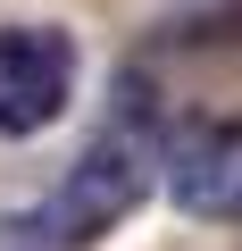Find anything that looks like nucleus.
I'll use <instances>...</instances> for the list:
<instances>
[{"label":"nucleus","instance_id":"nucleus-1","mask_svg":"<svg viewBox=\"0 0 242 251\" xmlns=\"http://www.w3.org/2000/svg\"><path fill=\"white\" fill-rule=\"evenodd\" d=\"M151 184H159V143H151V126H126L117 117L109 134H92L84 143V159L59 176V193L34 209V226H17V234H34L42 251H84V243H100V234H117L142 201H151Z\"/></svg>","mask_w":242,"mask_h":251},{"label":"nucleus","instance_id":"nucleus-3","mask_svg":"<svg viewBox=\"0 0 242 251\" xmlns=\"http://www.w3.org/2000/svg\"><path fill=\"white\" fill-rule=\"evenodd\" d=\"M159 184H167L176 209L242 226V117H200L184 134H167L159 143Z\"/></svg>","mask_w":242,"mask_h":251},{"label":"nucleus","instance_id":"nucleus-2","mask_svg":"<svg viewBox=\"0 0 242 251\" xmlns=\"http://www.w3.org/2000/svg\"><path fill=\"white\" fill-rule=\"evenodd\" d=\"M75 100V34L67 25H0V134L25 143Z\"/></svg>","mask_w":242,"mask_h":251},{"label":"nucleus","instance_id":"nucleus-4","mask_svg":"<svg viewBox=\"0 0 242 251\" xmlns=\"http://www.w3.org/2000/svg\"><path fill=\"white\" fill-rule=\"evenodd\" d=\"M34 251H42V243H34Z\"/></svg>","mask_w":242,"mask_h":251}]
</instances>
